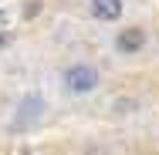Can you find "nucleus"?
<instances>
[{"mask_svg":"<svg viewBox=\"0 0 159 155\" xmlns=\"http://www.w3.org/2000/svg\"><path fill=\"white\" fill-rule=\"evenodd\" d=\"M88 10H92V17L98 24H115L122 17V10H125V0H92Z\"/></svg>","mask_w":159,"mask_h":155,"instance_id":"obj_4","label":"nucleus"},{"mask_svg":"<svg viewBox=\"0 0 159 155\" xmlns=\"http://www.w3.org/2000/svg\"><path fill=\"white\" fill-rule=\"evenodd\" d=\"M102 88V71L95 64H85V61H75L61 71V91L71 94V98H88L92 91Z\"/></svg>","mask_w":159,"mask_h":155,"instance_id":"obj_1","label":"nucleus"},{"mask_svg":"<svg viewBox=\"0 0 159 155\" xmlns=\"http://www.w3.org/2000/svg\"><path fill=\"white\" fill-rule=\"evenodd\" d=\"M14 111H17V115H14V125H17V128H27V125H34L41 115H44V101H41L37 94H27V98L17 101Z\"/></svg>","mask_w":159,"mask_h":155,"instance_id":"obj_3","label":"nucleus"},{"mask_svg":"<svg viewBox=\"0 0 159 155\" xmlns=\"http://www.w3.org/2000/svg\"><path fill=\"white\" fill-rule=\"evenodd\" d=\"M115 111H135V101H132V98H129V101H115Z\"/></svg>","mask_w":159,"mask_h":155,"instance_id":"obj_5","label":"nucleus"},{"mask_svg":"<svg viewBox=\"0 0 159 155\" xmlns=\"http://www.w3.org/2000/svg\"><path fill=\"white\" fill-rule=\"evenodd\" d=\"M146 44H149V31L139 27V24H129L122 31H115V37H112V47H115L119 58H135V54H142Z\"/></svg>","mask_w":159,"mask_h":155,"instance_id":"obj_2","label":"nucleus"}]
</instances>
